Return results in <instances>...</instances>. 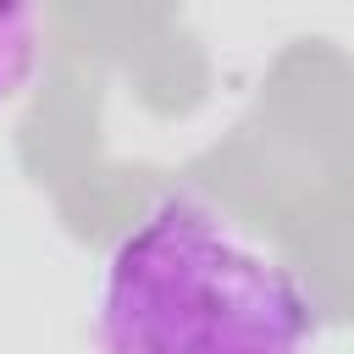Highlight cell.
I'll list each match as a JSON object with an SVG mask.
<instances>
[{
  "label": "cell",
  "mask_w": 354,
  "mask_h": 354,
  "mask_svg": "<svg viewBox=\"0 0 354 354\" xmlns=\"http://www.w3.org/2000/svg\"><path fill=\"white\" fill-rule=\"evenodd\" d=\"M33 66H39V17L0 6V105H11L22 94Z\"/></svg>",
  "instance_id": "2"
},
{
  "label": "cell",
  "mask_w": 354,
  "mask_h": 354,
  "mask_svg": "<svg viewBox=\"0 0 354 354\" xmlns=\"http://www.w3.org/2000/svg\"><path fill=\"white\" fill-rule=\"evenodd\" d=\"M310 337L304 282L188 194H160L105 254L100 354H304Z\"/></svg>",
  "instance_id": "1"
}]
</instances>
